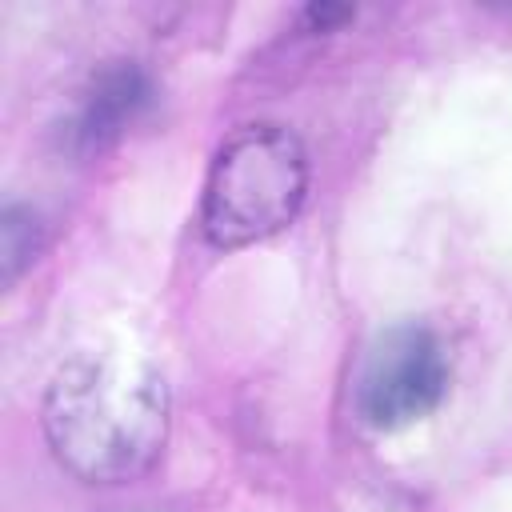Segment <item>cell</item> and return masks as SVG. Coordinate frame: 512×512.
<instances>
[{"label": "cell", "mask_w": 512, "mask_h": 512, "mask_svg": "<svg viewBox=\"0 0 512 512\" xmlns=\"http://www.w3.org/2000/svg\"><path fill=\"white\" fill-rule=\"evenodd\" d=\"M144 96H148V84H144V76H140L132 64L108 68V72L96 80V88L88 92L84 108H80V120H76L80 144H84V148L108 144V140L140 112Z\"/></svg>", "instance_id": "277c9868"}, {"label": "cell", "mask_w": 512, "mask_h": 512, "mask_svg": "<svg viewBox=\"0 0 512 512\" xmlns=\"http://www.w3.org/2000/svg\"><path fill=\"white\" fill-rule=\"evenodd\" d=\"M40 216L24 204H8L0 216V268H4V284H12L40 252Z\"/></svg>", "instance_id": "5b68a950"}, {"label": "cell", "mask_w": 512, "mask_h": 512, "mask_svg": "<svg viewBox=\"0 0 512 512\" xmlns=\"http://www.w3.org/2000/svg\"><path fill=\"white\" fill-rule=\"evenodd\" d=\"M308 156L284 124H244L212 156L200 224L216 248L256 244L300 212Z\"/></svg>", "instance_id": "7a4b0ae2"}, {"label": "cell", "mask_w": 512, "mask_h": 512, "mask_svg": "<svg viewBox=\"0 0 512 512\" xmlns=\"http://www.w3.org/2000/svg\"><path fill=\"white\" fill-rule=\"evenodd\" d=\"M132 512H168V508H132Z\"/></svg>", "instance_id": "8992f818"}, {"label": "cell", "mask_w": 512, "mask_h": 512, "mask_svg": "<svg viewBox=\"0 0 512 512\" xmlns=\"http://www.w3.org/2000/svg\"><path fill=\"white\" fill-rule=\"evenodd\" d=\"M44 436L84 484L136 480L168 440V388L132 352H80L44 392Z\"/></svg>", "instance_id": "6da1fadb"}, {"label": "cell", "mask_w": 512, "mask_h": 512, "mask_svg": "<svg viewBox=\"0 0 512 512\" xmlns=\"http://www.w3.org/2000/svg\"><path fill=\"white\" fill-rule=\"evenodd\" d=\"M448 388V360L424 324L388 328L360 372V412L376 428H404L428 416Z\"/></svg>", "instance_id": "3957f363"}]
</instances>
